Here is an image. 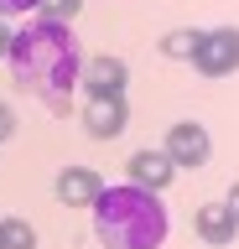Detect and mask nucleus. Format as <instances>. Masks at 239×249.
Segmentation results:
<instances>
[{
	"mask_svg": "<svg viewBox=\"0 0 239 249\" xmlns=\"http://www.w3.org/2000/svg\"><path fill=\"white\" fill-rule=\"evenodd\" d=\"M11 73L37 104H47L52 114H73V89L83 78V47L73 36V26L63 21H42L37 16L32 26H21L11 36Z\"/></svg>",
	"mask_w": 239,
	"mask_h": 249,
	"instance_id": "obj_1",
	"label": "nucleus"
},
{
	"mask_svg": "<svg viewBox=\"0 0 239 249\" xmlns=\"http://www.w3.org/2000/svg\"><path fill=\"white\" fill-rule=\"evenodd\" d=\"M166 233H172V218L146 187L120 182L94 197V239L104 249H161Z\"/></svg>",
	"mask_w": 239,
	"mask_h": 249,
	"instance_id": "obj_2",
	"label": "nucleus"
},
{
	"mask_svg": "<svg viewBox=\"0 0 239 249\" xmlns=\"http://www.w3.org/2000/svg\"><path fill=\"white\" fill-rule=\"evenodd\" d=\"M192 68L203 78H229L239 73V26H213L192 47Z\"/></svg>",
	"mask_w": 239,
	"mask_h": 249,
	"instance_id": "obj_3",
	"label": "nucleus"
},
{
	"mask_svg": "<svg viewBox=\"0 0 239 249\" xmlns=\"http://www.w3.org/2000/svg\"><path fill=\"white\" fill-rule=\"evenodd\" d=\"M161 151L172 156V166L182 171V166H203L208 151H213V140H208V130L198 120H177L172 130H166V145H161Z\"/></svg>",
	"mask_w": 239,
	"mask_h": 249,
	"instance_id": "obj_4",
	"label": "nucleus"
},
{
	"mask_svg": "<svg viewBox=\"0 0 239 249\" xmlns=\"http://www.w3.org/2000/svg\"><path fill=\"white\" fill-rule=\"evenodd\" d=\"M83 89H89V99H125V83H130V68L120 57H89L83 62Z\"/></svg>",
	"mask_w": 239,
	"mask_h": 249,
	"instance_id": "obj_5",
	"label": "nucleus"
},
{
	"mask_svg": "<svg viewBox=\"0 0 239 249\" xmlns=\"http://www.w3.org/2000/svg\"><path fill=\"white\" fill-rule=\"evenodd\" d=\"M125 124H130V104L125 99H89V104H83V130L94 140H114Z\"/></svg>",
	"mask_w": 239,
	"mask_h": 249,
	"instance_id": "obj_6",
	"label": "nucleus"
},
{
	"mask_svg": "<svg viewBox=\"0 0 239 249\" xmlns=\"http://www.w3.org/2000/svg\"><path fill=\"white\" fill-rule=\"evenodd\" d=\"M104 192V177L94 166H63L57 171V197L68 208H94V197Z\"/></svg>",
	"mask_w": 239,
	"mask_h": 249,
	"instance_id": "obj_7",
	"label": "nucleus"
},
{
	"mask_svg": "<svg viewBox=\"0 0 239 249\" xmlns=\"http://www.w3.org/2000/svg\"><path fill=\"white\" fill-rule=\"evenodd\" d=\"M192 229H198V239H203V244L229 249V244H234V233H239V223H234V213H229L223 202H203V208L192 213Z\"/></svg>",
	"mask_w": 239,
	"mask_h": 249,
	"instance_id": "obj_8",
	"label": "nucleus"
},
{
	"mask_svg": "<svg viewBox=\"0 0 239 249\" xmlns=\"http://www.w3.org/2000/svg\"><path fill=\"white\" fill-rule=\"evenodd\" d=\"M177 166H172V156L166 151H135L130 156V182L146 187V192H161V187H172Z\"/></svg>",
	"mask_w": 239,
	"mask_h": 249,
	"instance_id": "obj_9",
	"label": "nucleus"
},
{
	"mask_svg": "<svg viewBox=\"0 0 239 249\" xmlns=\"http://www.w3.org/2000/svg\"><path fill=\"white\" fill-rule=\"evenodd\" d=\"M198 36H203V31L182 26V31H166L156 47H161V57H172V62H192V47H198Z\"/></svg>",
	"mask_w": 239,
	"mask_h": 249,
	"instance_id": "obj_10",
	"label": "nucleus"
},
{
	"mask_svg": "<svg viewBox=\"0 0 239 249\" xmlns=\"http://www.w3.org/2000/svg\"><path fill=\"white\" fill-rule=\"evenodd\" d=\"M0 249H37V229L26 218H0Z\"/></svg>",
	"mask_w": 239,
	"mask_h": 249,
	"instance_id": "obj_11",
	"label": "nucleus"
},
{
	"mask_svg": "<svg viewBox=\"0 0 239 249\" xmlns=\"http://www.w3.org/2000/svg\"><path fill=\"white\" fill-rule=\"evenodd\" d=\"M83 11V0H42V21H73V16Z\"/></svg>",
	"mask_w": 239,
	"mask_h": 249,
	"instance_id": "obj_12",
	"label": "nucleus"
},
{
	"mask_svg": "<svg viewBox=\"0 0 239 249\" xmlns=\"http://www.w3.org/2000/svg\"><path fill=\"white\" fill-rule=\"evenodd\" d=\"M11 135H16V109L5 104V99H0V145H5Z\"/></svg>",
	"mask_w": 239,
	"mask_h": 249,
	"instance_id": "obj_13",
	"label": "nucleus"
},
{
	"mask_svg": "<svg viewBox=\"0 0 239 249\" xmlns=\"http://www.w3.org/2000/svg\"><path fill=\"white\" fill-rule=\"evenodd\" d=\"M42 0H0V16H26V11H37Z\"/></svg>",
	"mask_w": 239,
	"mask_h": 249,
	"instance_id": "obj_14",
	"label": "nucleus"
},
{
	"mask_svg": "<svg viewBox=\"0 0 239 249\" xmlns=\"http://www.w3.org/2000/svg\"><path fill=\"white\" fill-rule=\"evenodd\" d=\"M223 208H229V213H234V223H239V182L229 187V197H223Z\"/></svg>",
	"mask_w": 239,
	"mask_h": 249,
	"instance_id": "obj_15",
	"label": "nucleus"
},
{
	"mask_svg": "<svg viewBox=\"0 0 239 249\" xmlns=\"http://www.w3.org/2000/svg\"><path fill=\"white\" fill-rule=\"evenodd\" d=\"M11 36H16V31H11V26H5V21H0V57L11 52Z\"/></svg>",
	"mask_w": 239,
	"mask_h": 249,
	"instance_id": "obj_16",
	"label": "nucleus"
}]
</instances>
